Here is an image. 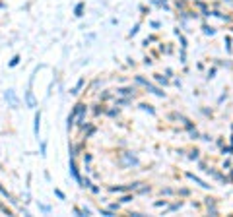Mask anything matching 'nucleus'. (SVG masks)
Wrapping results in <instances>:
<instances>
[{"instance_id": "1", "label": "nucleus", "mask_w": 233, "mask_h": 217, "mask_svg": "<svg viewBox=\"0 0 233 217\" xmlns=\"http://www.w3.org/2000/svg\"><path fill=\"white\" fill-rule=\"evenodd\" d=\"M119 165H121V169H136V167H140V159L132 151H122L119 157Z\"/></svg>"}, {"instance_id": "2", "label": "nucleus", "mask_w": 233, "mask_h": 217, "mask_svg": "<svg viewBox=\"0 0 233 217\" xmlns=\"http://www.w3.org/2000/svg\"><path fill=\"white\" fill-rule=\"evenodd\" d=\"M4 101H6V105H8L12 111H18V108L21 107V99L18 97V93L14 87H8L4 91Z\"/></svg>"}, {"instance_id": "3", "label": "nucleus", "mask_w": 233, "mask_h": 217, "mask_svg": "<svg viewBox=\"0 0 233 217\" xmlns=\"http://www.w3.org/2000/svg\"><path fill=\"white\" fill-rule=\"evenodd\" d=\"M68 172H70V177L78 182V186L82 184V177H80V169L76 165V157H68Z\"/></svg>"}, {"instance_id": "4", "label": "nucleus", "mask_w": 233, "mask_h": 217, "mask_svg": "<svg viewBox=\"0 0 233 217\" xmlns=\"http://www.w3.org/2000/svg\"><path fill=\"white\" fill-rule=\"evenodd\" d=\"M24 103H25V107L27 108H37V97H35V93H33V87H27L25 89V95H24Z\"/></svg>"}, {"instance_id": "5", "label": "nucleus", "mask_w": 233, "mask_h": 217, "mask_svg": "<svg viewBox=\"0 0 233 217\" xmlns=\"http://www.w3.org/2000/svg\"><path fill=\"white\" fill-rule=\"evenodd\" d=\"M33 136L35 138H41V108L37 111L35 108V114H33Z\"/></svg>"}, {"instance_id": "6", "label": "nucleus", "mask_w": 233, "mask_h": 217, "mask_svg": "<svg viewBox=\"0 0 233 217\" xmlns=\"http://www.w3.org/2000/svg\"><path fill=\"white\" fill-rule=\"evenodd\" d=\"M0 196H4V198L8 200V202H10V204H12L14 207H18V206H20V202L16 200V196H12V194L8 192V188H6L2 182H0Z\"/></svg>"}, {"instance_id": "7", "label": "nucleus", "mask_w": 233, "mask_h": 217, "mask_svg": "<svg viewBox=\"0 0 233 217\" xmlns=\"http://www.w3.org/2000/svg\"><path fill=\"white\" fill-rule=\"evenodd\" d=\"M185 177H187L188 180H192V182H194V184H198L200 188H204V190H210V188H212V186H210L208 182H204V180H202V178H198V177H196V175H192V172H187V175H185Z\"/></svg>"}, {"instance_id": "8", "label": "nucleus", "mask_w": 233, "mask_h": 217, "mask_svg": "<svg viewBox=\"0 0 233 217\" xmlns=\"http://www.w3.org/2000/svg\"><path fill=\"white\" fill-rule=\"evenodd\" d=\"M74 124H76V107H72L70 114L66 117V130H68V132H70L72 128H74Z\"/></svg>"}, {"instance_id": "9", "label": "nucleus", "mask_w": 233, "mask_h": 217, "mask_svg": "<svg viewBox=\"0 0 233 217\" xmlns=\"http://www.w3.org/2000/svg\"><path fill=\"white\" fill-rule=\"evenodd\" d=\"M116 95H125V97H134L136 95V87H119Z\"/></svg>"}, {"instance_id": "10", "label": "nucleus", "mask_w": 233, "mask_h": 217, "mask_svg": "<svg viewBox=\"0 0 233 217\" xmlns=\"http://www.w3.org/2000/svg\"><path fill=\"white\" fill-rule=\"evenodd\" d=\"M146 89H148L150 93H154V95H157V97H165V91H161L159 87H156V85H152L150 82H146V85H144Z\"/></svg>"}, {"instance_id": "11", "label": "nucleus", "mask_w": 233, "mask_h": 217, "mask_svg": "<svg viewBox=\"0 0 233 217\" xmlns=\"http://www.w3.org/2000/svg\"><path fill=\"white\" fill-rule=\"evenodd\" d=\"M84 85H86V79H84V78H80L78 82H76V85L70 89V95H78V93L82 91V87H84Z\"/></svg>"}, {"instance_id": "12", "label": "nucleus", "mask_w": 233, "mask_h": 217, "mask_svg": "<svg viewBox=\"0 0 233 217\" xmlns=\"http://www.w3.org/2000/svg\"><path fill=\"white\" fill-rule=\"evenodd\" d=\"M204 204L208 206V213L210 215H218V207H216V202L212 200V198H206V202Z\"/></svg>"}, {"instance_id": "13", "label": "nucleus", "mask_w": 233, "mask_h": 217, "mask_svg": "<svg viewBox=\"0 0 233 217\" xmlns=\"http://www.w3.org/2000/svg\"><path fill=\"white\" fill-rule=\"evenodd\" d=\"M84 10H86V2H78L74 6V16L76 18H82L84 16Z\"/></svg>"}, {"instance_id": "14", "label": "nucleus", "mask_w": 233, "mask_h": 217, "mask_svg": "<svg viewBox=\"0 0 233 217\" xmlns=\"http://www.w3.org/2000/svg\"><path fill=\"white\" fill-rule=\"evenodd\" d=\"M140 107V111H144V113H148V114H152V117H156V108L152 107V105H148V103H140L138 105Z\"/></svg>"}, {"instance_id": "15", "label": "nucleus", "mask_w": 233, "mask_h": 217, "mask_svg": "<svg viewBox=\"0 0 233 217\" xmlns=\"http://www.w3.org/2000/svg\"><path fill=\"white\" fill-rule=\"evenodd\" d=\"M20 62H21V54H14L12 58L8 60V68H16V66H20Z\"/></svg>"}, {"instance_id": "16", "label": "nucleus", "mask_w": 233, "mask_h": 217, "mask_svg": "<svg viewBox=\"0 0 233 217\" xmlns=\"http://www.w3.org/2000/svg\"><path fill=\"white\" fill-rule=\"evenodd\" d=\"M37 207H39V211H41V213H45V215L53 213V207H51L49 204H41V202H37Z\"/></svg>"}, {"instance_id": "17", "label": "nucleus", "mask_w": 233, "mask_h": 217, "mask_svg": "<svg viewBox=\"0 0 233 217\" xmlns=\"http://www.w3.org/2000/svg\"><path fill=\"white\" fill-rule=\"evenodd\" d=\"M0 211H2L4 215H8V217H12V215H14V211H12V209H10L8 206H6V204H4L2 200H0Z\"/></svg>"}, {"instance_id": "18", "label": "nucleus", "mask_w": 233, "mask_h": 217, "mask_svg": "<svg viewBox=\"0 0 233 217\" xmlns=\"http://www.w3.org/2000/svg\"><path fill=\"white\" fill-rule=\"evenodd\" d=\"M202 33H204V35H210V37H212V35H216V29L204 23V25H202Z\"/></svg>"}, {"instance_id": "19", "label": "nucleus", "mask_w": 233, "mask_h": 217, "mask_svg": "<svg viewBox=\"0 0 233 217\" xmlns=\"http://www.w3.org/2000/svg\"><path fill=\"white\" fill-rule=\"evenodd\" d=\"M39 155L47 157V142L45 140H41V143H39Z\"/></svg>"}, {"instance_id": "20", "label": "nucleus", "mask_w": 233, "mask_h": 217, "mask_svg": "<svg viewBox=\"0 0 233 217\" xmlns=\"http://www.w3.org/2000/svg\"><path fill=\"white\" fill-rule=\"evenodd\" d=\"M91 111H93V114H95V117H99V114L105 113V107H103V105H93Z\"/></svg>"}, {"instance_id": "21", "label": "nucleus", "mask_w": 233, "mask_h": 217, "mask_svg": "<svg viewBox=\"0 0 233 217\" xmlns=\"http://www.w3.org/2000/svg\"><path fill=\"white\" fill-rule=\"evenodd\" d=\"M156 82L159 85H167V83H169V79H167L165 76H161V74H156Z\"/></svg>"}, {"instance_id": "22", "label": "nucleus", "mask_w": 233, "mask_h": 217, "mask_svg": "<svg viewBox=\"0 0 233 217\" xmlns=\"http://www.w3.org/2000/svg\"><path fill=\"white\" fill-rule=\"evenodd\" d=\"M130 202H134V194H125L121 198V204H130Z\"/></svg>"}, {"instance_id": "23", "label": "nucleus", "mask_w": 233, "mask_h": 217, "mask_svg": "<svg viewBox=\"0 0 233 217\" xmlns=\"http://www.w3.org/2000/svg\"><path fill=\"white\" fill-rule=\"evenodd\" d=\"M105 114L111 117V118H115V117H119V108H105Z\"/></svg>"}, {"instance_id": "24", "label": "nucleus", "mask_w": 233, "mask_h": 217, "mask_svg": "<svg viewBox=\"0 0 233 217\" xmlns=\"http://www.w3.org/2000/svg\"><path fill=\"white\" fill-rule=\"evenodd\" d=\"M55 196H56L58 200H62V202L66 200V194H64V192L60 190V188H55Z\"/></svg>"}, {"instance_id": "25", "label": "nucleus", "mask_w": 233, "mask_h": 217, "mask_svg": "<svg viewBox=\"0 0 233 217\" xmlns=\"http://www.w3.org/2000/svg\"><path fill=\"white\" fill-rule=\"evenodd\" d=\"M188 134H191V140H198L200 138V134H198V130H196V128H191V130H188Z\"/></svg>"}, {"instance_id": "26", "label": "nucleus", "mask_w": 233, "mask_h": 217, "mask_svg": "<svg viewBox=\"0 0 233 217\" xmlns=\"http://www.w3.org/2000/svg\"><path fill=\"white\" fill-rule=\"evenodd\" d=\"M198 153H200L198 149H192V151H191V155H188V159H191V161H198V157H200Z\"/></svg>"}, {"instance_id": "27", "label": "nucleus", "mask_w": 233, "mask_h": 217, "mask_svg": "<svg viewBox=\"0 0 233 217\" xmlns=\"http://www.w3.org/2000/svg\"><path fill=\"white\" fill-rule=\"evenodd\" d=\"M99 213L105 215V217H115V211H113V209H99Z\"/></svg>"}, {"instance_id": "28", "label": "nucleus", "mask_w": 233, "mask_h": 217, "mask_svg": "<svg viewBox=\"0 0 233 217\" xmlns=\"http://www.w3.org/2000/svg\"><path fill=\"white\" fill-rule=\"evenodd\" d=\"M91 184H93V182H91V180L86 177V178H82V184H80V188H90Z\"/></svg>"}, {"instance_id": "29", "label": "nucleus", "mask_w": 233, "mask_h": 217, "mask_svg": "<svg viewBox=\"0 0 233 217\" xmlns=\"http://www.w3.org/2000/svg\"><path fill=\"white\" fill-rule=\"evenodd\" d=\"M72 213H74V215H78V217H84L82 207H78V206H74V207H72Z\"/></svg>"}, {"instance_id": "30", "label": "nucleus", "mask_w": 233, "mask_h": 217, "mask_svg": "<svg viewBox=\"0 0 233 217\" xmlns=\"http://www.w3.org/2000/svg\"><path fill=\"white\" fill-rule=\"evenodd\" d=\"M87 190H90V192H91V194H99V192H101V188H99V186H97V184H91V186H90V188H87Z\"/></svg>"}, {"instance_id": "31", "label": "nucleus", "mask_w": 233, "mask_h": 217, "mask_svg": "<svg viewBox=\"0 0 233 217\" xmlns=\"http://www.w3.org/2000/svg\"><path fill=\"white\" fill-rule=\"evenodd\" d=\"M138 29H140V23H136V25L132 27V29H130V33H128V37H134V35L138 33Z\"/></svg>"}, {"instance_id": "32", "label": "nucleus", "mask_w": 233, "mask_h": 217, "mask_svg": "<svg viewBox=\"0 0 233 217\" xmlns=\"http://www.w3.org/2000/svg\"><path fill=\"white\" fill-rule=\"evenodd\" d=\"M134 82H136L138 85H146V82H148V79H144L142 76H136V78H134Z\"/></svg>"}, {"instance_id": "33", "label": "nucleus", "mask_w": 233, "mask_h": 217, "mask_svg": "<svg viewBox=\"0 0 233 217\" xmlns=\"http://www.w3.org/2000/svg\"><path fill=\"white\" fill-rule=\"evenodd\" d=\"M152 4H156V6H165V8H167V0H152Z\"/></svg>"}, {"instance_id": "34", "label": "nucleus", "mask_w": 233, "mask_h": 217, "mask_svg": "<svg viewBox=\"0 0 233 217\" xmlns=\"http://www.w3.org/2000/svg\"><path fill=\"white\" fill-rule=\"evenodd\" d=\"M216 72H218L216 68H210V70H208V76H206V78H208V79H212V78H216Z\"/></svg>"}, {"instance_id": "35", "label": "nucleus", "mask_w": 233, "mask_h": 217, "mask_svg": "<svg viewBox=\"0 0 233 217\" xmlns=\"http://www.w3.org/2000/svg\"><path fill=\"white\" fill-rule=\"evenodd\" d=\"M91 163V153H84V165H90Z\"/></svg>"}, {"instance_id": "36", "label": "nucleus", "mask_w": 233, "mask_h": 217, "mask_svg": "<svg viewBox=\"0 0 233 217\" xmlns=\"http://www.w3.org/2000/svg\"><path fill=\"white\" fill-rule=\"evenodd\" d=\"M111 99V93H101L99 95V101H109Z\"/></svg>"}, {"instance_id": "37", "label": "nucleus", "mask_w": 233, "mask_h": 217, "mask_svg": "<svg viewBox=\"0 0 233 217\" xmlns=\"http://www.w3.org/2000/svg\"><path fill=\"white\" fill-rule=\"evenodd\" d=\"M181 206H183V202H179V204H173V206L169 207V211H177V209H179Z\"/></svg>"}, {"instance_id": "38", "label": "nucleus", "mask_w": 233, "mask_h": 217, "mask_svg": "<svg viewBox=\"0 0 233 217\" xmlns=\"http://www.w3.org/2000/svg\"><path fill=\"white\" fill-rule=\"evenodd\" d=\"M167 206V202L163 200V202H154V207H165Z\"/></svg>"}, {"instance_id": "39", "label": "nucleus", "mask_w": 233, "mask_h": 217, "mask_svg": "<svg viewBox=\"0 0 233 217\" xmlns=\"http://www.w3.org/2000/svg\"><path fill=\"white\" fill-rule=\"evenodd\" d=\"M109 209H113V211L116 213V211L121 209V204H111V206H109Z\"/></svg>"}, {"instance_id": "40", "label": "nucleus", "mask_w": 233, "mask_h": 217, "mask_svg": "<svg viewBox=\"0 0 233 217\" xmlns=\"http://www.w3.org/2000/svg\"><path fill=\"white\" fill-rule=\"evenodd\" d=\"M82 211H84V217H87V215H91V209L87 207V206H84V207H82Z\"/></svg>"}, {"instance_id": "41", "label": "nucleus", "mask_w": 233, "mask_h": 217, "mask_svg": "<svg viewBox=\"0 0 233 217\" xmlns=\"http://www.w3.org/2000/svg\"><path fill=\"white\" fill-rule=\"evenodd\" d=\"M20 211H21V213H24L25 217H29V215H31V213H29V209H27V207H24V206H21V207H20Z\"/></svg>"}, {"instance_id": "42", "label": "nucleus", "mask_w": 233, "mask_h": 217, "mask_svg": "<svg viewBox=\"0 0 233 217\" xmlns=\"http://www.w3.org/2000/svg\"><path fill=\"white\" fill-rule=\"evenodd\" d=\"M225 47H227V53L231 50V39L229 37H225Z\"/></svg>"}, {"instance_id": "43", "label": "nucleus", "mask_w": 233, "mask_h": 217, "mask_svg": "<svg viewBox=\"0 0 233 217\" xmlns=\"http://www.w3.org/2000/svg\"><path fill=\"white\" fill-rule=\"evenodd\" d=\"M179 194H181V196H188V194H191V192H188L187 188H181V190H179Z\"/></svg>"}, {"instance_id": "44", "label": "nucleus", "mask_w": 233, "mask_h": 217, "mask_svg": "<svg viewBox=\"0 0 233 217\" xmlns=\"http://www.w3.org/2000/svg\"><path fill=\"white\" fill-rule=\"evenodd\" d=\"M161 194H165V196H171L173 190H171V188H165V190H161Z\"/></svg>"}, {"instance_id": "45", "label": "nucleus", "mask_w": 233, "mask_h": 217, "mask_svg": "<svg viewBox=\"0 0 233 217\" xmlns=\"http://www.w3.org/2000/svg\"><path fill=\"white\" fill-rule=\"evenodd\" d=\"M231 167V161H229V159H227V161H223V171H227Z\"/></svg>"}, {"instance_id": "46", "label": "nucleus", "mask_w": 233, "mask_h": 217, "mask_svg": "<svg viewBox=\"0 0 233 217\" xmlns=\"http://www.w3.org/2000/svg\"><path fill=\"white\" fill-rule=\"evenodd\" d=\"M150 25H152V27H154V29H157V27H159V25H161V23H159V21H152V23H150Z\"/></svg>"}, {"instance_id": "47", "label": "nucleus", "mask_w": 233, "mask_h": 217, "mask_svg": "<svg viewBox=\"0 0 233 217\" xmlns=\"http://www.w3.org/2000/svg\"><path fill=\"white\" fill-rule=\"evenodd\" d=\"M200 138H202L204 142H210V140H212V138H210V136H208V134H204V136H200Z\"/></svg>"}, {"instance_id": "48", "label": "nucleus", "mask_w": 233, "mask_h": 217, "mask_svg": "<svg viewBox=\"0 0 233 217\" xmlns=\"http://www.w3.org/2000/svg\"><path fill=\"white\" fill-rule=\"evenodd\" d=\"M130 215H132V217H142V213H140V211H132Z\"/></svg>"}, {"instance_id": "49", "label": "nucleus", "mask_w": 233, "mask_h": 217, "mask_svg": "<svg viewBox=\"0 0 233 217\" xmlns=\"http://www.w3.org/2000/svg\"><path fill=\"white\" fill-rule=\"evenodd\" d=\"M227 180H229V182H233V169H231V172H229V177H227Z\"/></svg>"}, {"instance_id": "50", "label": "nucleus", "mask_w": 233, "mask_h": 217, "mask_svg": "<svg viewBox=\"0 0 233 217\" xmlns=\"http://www.w3.org/2000/svg\"><path fill=\"white\" fill-rule=\"evenodd\" d=\"M2 8H6V4H4V2H0V10H2Z\"/></svg>"}, {"instance_id": "51", "label": "nucleus", "mask_w": 233, "mask_h": 217, "mask_svg": "<svg viewBox=\"0 0 233 217\" xmlns=\"http://www.w3.org/2000/svg\"><path fill=\"white\" fill-rule=\"evenodd\" d=\"M227 2H231V0H227Z\"/></svg>"}]
</instances>
